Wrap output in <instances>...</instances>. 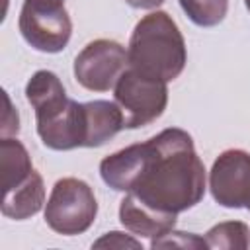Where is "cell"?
<instances>
[{"label":"cell","instance_id":"cell-1","mask_svg":"<svg viewBox=\"0 0 250 250\" xmlns=\"http://www.w3.org/2000/svg\"><path fill=\"white\" fill-rule=\"evenodd\" d=\"M145 143L143 172L127 193L164 213L178 215L195 207L205 195L207 182L191 135L180 127H168Z\"/></svg>","mask_w":250,"mask_h":250},{"label":"cell","instance_id":"cell-2","mask_svg":"<svg viewBox=\"0 0 250 250\" xmlns=\"http://www.w3.org/2000/svg\"><path fill=\"white\" fill-rule=\"evenodd\" d=\"M127 55L131 68L164 82L176 80L188 62L184 35L172 16L162 10L150 12L137 21Z\"/></svg>","mask_w":250,"mask_h":250},{"label":"cell","instance_id":"cell-3","mask_svg":"<svg viewBox=\"0 0 250 250\" xmlns=\"http://www.w3.org/2000/svg\"><path fill=\"white\" fill-rule=\"evenodd\" d=\"M98 215L94 189L80 178H61L55 182L45 203V223L62 236L86 232Z\"/></svg>","mask_w":250,"mask_h":250},{"label":"cell","instance_id":"cell-4","mask_svg":"<svg viewBox=\"0 0 250 250\" xmlns=\"http://www.w3.org/2000/svg\"><path fill=\"white\" fill-rule=\"evenodd\" d=\"M113 102L123 113L125 129H139L156 121L168 105V82L127 68L113 86Z\"/></svg>","mask_w":250,"mask_h":250},{"label":"cell","instance_id":"cell-5","mask_svg":"<svg viewBox=\"0 0 250 250\" xmlns=\"http://www.w3.org/2000/svg\"><path fill=\"white\" fill-rule=\"evenodd\" d=\"M129 68L127 49L113 39L90 41L74 59V78L90 92L111 90Z\"/></svg>","mask_w":250,"mask_h":250},{"label":"cell","instance_id":"cell-6","mask_svg":"<svg viewBox=\"0 0 250 250\" xmlns=\"http://www.w3.org/2000/svg\"><path fill=\"white\" fill-rule=\"evenodd\" d=\"M18 27L27 45L41 53H61L72 35V21L64 6L23 2Z\"/></svg>","mask_w":250,"mask_h":250},{"label":"cell","instance_id":"cell-7","mask_svg":"<svg viewBox=\"0 0 250 250\" xmlns=\"http://www.w3.org/2000/svg\"><path fill=\"white\" fill-rule=\"evenodd\" d=\"M209 189L221 207H246L250 201V152L242 148L223 150L209 170Z\"/></svg>","mask_w":250,"mask_h":250},{"label":"cell","instance_id":"cell-8","mask_svg":"<svg viewBox=\"0 0 250 250\" xmlns=\"http://www.w3.org/2000/svg\"><path fill=\"white\" fill-rule=\"evenodd\" d=\"M37 135L51 150H72L84 146V104L66 98L57 107L35 115Z\"/></svg>","mask_w":250,"mask_h":250},{"label":"cell","instance_id":"cell-9","mask_svg":"<svg viewBox=\"0 0 250 250\" xmlns=\"http://www.w3.org/2000/svg\"><path fill=\"white\" fill-rule=\"evenodd\" d=\"M176 219H178V215L148 207L133 193H125V197L119 203L121 225L137 236L158 238L176 227Z\"/></svg>","mask_w":250,"mask_h":250},{"label":"cell","instance_id":"cell-10","mask_svg":"<svg viewBox=\"0 0 250 250\" xmlns=\"http://www.w3.org/2000/svg\"><path fill=\"white\" fill-rule=\"evenodd\" d=\"M146 158V143L129 145L100 162V176L115 191H131L137 184Z\"/></svg>","mask_w":250,"mask_h":250},{"label":"cell","instance_id":"cell-11","mask_svg":"<svg viewBox=\"0 0 250 250\" xmlns=\"http://www.w3.org/2000/svg\"><path fill=\"white\" fill-rule=\"evenodd\" d=\"M84 125H86V148H98L113 139L123 125V113L115 102L92 100L84 104Z\"/></svg>","mask_w":250,"mask_h":250},{"label":"cell","instance_id":"cell-12","mask_svg":"<svg viewBox=\"0 0 250 250\" xmlns=\"http://www.w3.org/2000/svg\"><path fill=\"white\" fill-rule=\"evenodd\" d=\"M45 203V184L37 170H33L21 184L4 191L2 215L14 221H23L41 211Z\"/></svg>","mask_w":250,"mask_h":250},{"label":"cell","instance_id":"cell-13","mask_svg":"<svg viewBox=\"0 0 250 250\" xmlns=\"http://www.w3.org/2000/svg\"><path fill=\"white\" fill-rule=\"evenodd\" d=\"M0 172L4 191L21 184L33 172L31 156L16 137H2L0 141Z\"/></svg>","mask_w":250,"mask_h":250},{"label":"cell","instance_id":"cell-14","mask_svg":"<svg viewBox=\"0 0 250 250\" xmlns=\"http://www.w3.org/2000/svg\"><path fill=\"white\" fill-rule=\"evenodd\" d=\"M25 98L31 104L35 115L43 113L61 102H64L66 90L61 82V78L51 70H37L25 84Z\"/></svg>","mask_w":250,"mask_h":250},{"label":"cell","instance_id":"cell-15","mask_svg":"<svg viewBox=\"0 0 250 250\" xmlns=\"http://www.w3.org/2000/svg\"><path fill=\"white\" fill-rule=\"evenodd\" d=\"M207 248L246 250L250 246V229L242 221H225L205 232Z\"/></svg>","mask_w":250,"mask_h":250},{"label":"cell","instance_id":"cell-16","mask_svg":"<svg viewBox=\"0 0 250 250\" xmlns=\"http://www.w3.org/2000/svg\"><path fill=\"white\" fill-rule=\"evenodd\" d=\"M184 14L199 27L219 25L229 10V0H180Z\"/></svg>","mask_w":250,"mask_h":250},{"label":"cell","instance_id":"cell-17","mask_svg":"<svg viewBox=\"0 0 250 250\" xmlns=\"http://www.w3.org/2000/svg\"><path fill=\"white\" fill-rule=\"evenodd\" d=\"M150 248H182V250H201L207 248V242L203 236H197L193 232L184 230H168L166 234L152 238Z\"/></svg>","mask_w":250,"mask_h":250},{"label":"cell","instance_id":"cell-18","mask_svg":"<svg viewBox=\"0 0 250 250\" xmlns=\"http://www.w3.org/2000/svg\"><path fill=\"white\" fill-rule=\"evenodd\" d=\"M92 246L94 248H141L143 250V244L139 240H135L131 234H125V232H119V230L105 232Z\"/></svg>","mask_w":250,"mask_h":250},{"label":"cell","instance_id":"cell-19","mask_svg":"<svg viewBox=\"0 0 250 250\" xmlns=\"http://www.w3.org/2000/svg\"><path fill=\"white\" fill-rule=\"evenodd\" d=\"M4 102H6V115L2 121V137H16L20 131V115L14 109L8 94H4Z\"/></svg>","mask_w":250,"mask_h":250},{"label":"cell","instance_id":"cell-20","mask_svg":"<svg viewBox=\"0 0 250 250\" xmlns=\"http://www.w3.org/2000/svg\"><path fill=\"white\" fill-rule=\"evenodd\" d=\"M125 2L131 8H137V10H154L160 4H164L166 0H125Z\"/></svg>","mask_w":250,"mask_h":250},{"label":"cell","instance_id":"cell-21","mask_svg":"<svg viewBox=\"0 0 250 250\" xmlns=\"http://www.w3.org/2000/svg\"><path fill=\"white\" fill-rule=\"evenodd\" d=\"M33 4H45V6H64V0H25Z\"/></svg>","mask_w":250,"mask_h":250},{"label":"cell","instance_id":"cell-22","mask_svg":"<svg viewBox=\"0 0 250 250\" xmlns=\"http://www.w3.org/2000/svg\"><path fill=\"white\" fill-rule=\"evenodd\" d=\"M244 4H246V8H248V12H250V0H244Z\"/></svg>","mask_w":250,"mask_h":250},{"label":"cell","instance_id":"cell-23","mask_svg":"<svg viewBox=\"0 0 250 250\" xmlns=\"http://www.w3.org/2000/svg\"><path fill=\"white\" fill-rule=\"evenodd\" d=\"M246 209H248V211H250V201H248V205H246Z\"/></svg>","mask_w":250,"mask_h":250}]
</instances>
